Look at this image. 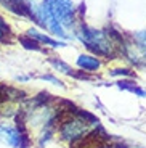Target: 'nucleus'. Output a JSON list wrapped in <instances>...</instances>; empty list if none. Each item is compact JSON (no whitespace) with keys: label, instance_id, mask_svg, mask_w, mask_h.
I'll use <instances>...</instances> for the list:
<instances>
[{"label":"nucleus","instance_id":"12","mask_svg":"<svg viewBox=\"0 0 146 148\" xmlns=\"http://www.w3.org/2000/svg\"><path fill=\"white\" fill-rule=\"evenodd\" d=\"M109 74H111V76H132V71L127 69V68H124V69L119 68V69H113Z\"/></svg>","mask_w":146,"mask_h":148},{"label":"nucleus","instance_id":"14","mask_svg":"<svg viewBox=\"0 0 146 148\" xmlns=\"http://www.w3.org/2000/svg\"><path fill=\"white\" fill-rule=\"evenodd\" d=\"M132 92H135L136 95H140V97H146V90L138 89V87H133V89H132Z\"/></svg>","mask_w":146,"mask_h":148},{"label":"nucleus","instance_id":"15","mask_svg":"<svg viewBox=\"0 0 146 148\" xmlns=\"http://www.w3.org/2000/svg\"><path fill=\"white\" fill-rule=\"evenodd\" d=\"M0 29H3V31H7V32H10V29H8V24L3 21V18L0 16Z\"/></svg>","mask_w":146,"mask_h":148},{"label":"nucleus","instance_id":"11","mask_svg":"<svg viewBox=\"0 0 146 148\" xmlns=\"http://www.w3.org/2000/svg\"><path fill=\"white\" fill-rule=\"evenodd\" d=\"M21 42H23V45H24L26 48H32V50H39V44H37L35 40H32V39H29V37L26 36V37H21Z\"/></svg>","mask_w":146,"mask_h":148},{"label":"nucleus","instance_id":"17","mask_svg":"<svg viewBox=\"0 0 146 148\" xmlns=\"http://www.w3.org/2000/svg\"><path fill=\"white\" fill-rule=\"evenodd\" d=\"M0 2L3 5H8V3H11V2H15V0H0Z\"/></svg>","mask_w":146,"mask_h":148},{"label":"nucleus","instance_id":"10","mask_svg":"<svg viewBox=\"0 0 146 148\" xmlns=\"http://www.w3.org/2000/svg\"><path fill=\"white\" fill-rule=\"evenodd\" d=\"M39 79H42V81H45V82H51L53 85H59V87H64V84H63V82L59 81L58 77H55L53 74H40V76H39Z\"/></svg>","mask_w":146,"mask_h":148},{"label":"nucleus","instance_id":"7","mask_svg":"<svg viewBox=\"0 0 146 148\" xmlns=\"http://www.w3.org/2000/svg\"><path fill=\"white\" fill-rule=\"evenodd\" d=\"M77 68L85 73H96L101 68V60L95 55H81L76 61Z\"/></svg>","mask_w":146,"mask_h":148},{"label":"nucleus","instance_id":"8","mask_svg":"<svg viewBox=\"0 0 146 148\" xmlns=\"http://www.w3.org/2000/svg\"><path fill=\"white\" fill-rule=\"evenodd\" d=\"M133 45L140 50V53L143 55L146 61V31H140V32H135L133 34Z\"/></svg>","mask_w":146,"mask_h":148},{"label":"nucleus","instance_id":"1","mask_svg":"<svg viewBox=\"0 0 146 148\" xmlns=\"http://www.w3.org/2000/svg\"><path fill=\"white\" fill-rule=\"evenodd\" d=\"M76 37H79V40L90 50L91 55L106 60H114L119 53H122L125 44L122 36L116 31H100L84 24L76 31Z\"/></svg>","mask_w":146,"mask_h":148},{"label":"nucleus","instance_id":"4","mask_svg":"<svg viewBox=\"0 0 146 148\" xmlns=\"http://www.w3.org/2000/svg\"><path fill=\"white\" fill-rule=\"evenodd\" d=\"M11 121H0V142L10 148H26L31 143L19 118Z\"/></svg>","mask_w":146,"mask_h":148},{"label":"nucleus","instance_id":"2","mask_svg":"<svg viewBox=\"0 0 146 148\" xmlns=\"http://www.w3.org/2000/svg\"><path fill=\"white\" fill-rule=\"evenodd\" d=\"M96 129H98V121L93 116L68 106L63 110L59 116L55 135H58V138L64 143L74 145Z\"/></svg>","mask_w":146,"mask_h":148},{"label":"nucleus","instance_id":"6","mask_svg":"<svg viewBox=\"0 0 146 148\" xmlns=\"http://www.w3.org/2000/svg\"><path fill=\"white\" fill-rule=\"evenodd\" d=\"M26 36L29 37V39H32V40H35L37 44L48 45V47H51V48L66 47V42H64V40H58V39H53V37L47 36V34H44V32H40V31L35 29V27H31V29L27 31V34H26Z\"/></svg>","mask_w":146,"mask_h":148},{"label":"nucleus","instance_id":"18","mask_svg":"<svg viewBox=\"0 0 146 148\" xmlns=\"http://www.w3.org/2000/svg\"><path fill=\"white\" fill-rule=\"evenodd\" d=\"M124 148H143V147H136V145H132V147H124Z\"/></svg>","mask_w":146,"mask_h":148},{"label":"nucleus","instance_id":"16","mask_svg":"<svg viewBox=\"0 0 146 148\" xmlns=\"http://www.w3.org/2000/svg\"><path fill=\"white\" fill-rule=\"evenodd\" d=\"M7 31H3V29H0V42H3L5 40V37H7Z\"/></svg>","mask_w":146,"mask_h":148},{"label":"nucleus","instance_id":"3","mask_svg":"<svg viewBox=\"0 0 146 148\" xmlns=\"http://www.w3.org/2000/svg\"><path fill=\"white\" fill-rule=\"evenodd\" d=\"M45 5L48 7L51 18L56 23H59L66 29V32L71 37H76V7L72 0H44Z\"/></svg>","mask_w":146,"mask_h":148},{"label":"nucleus","instance_id":"5","mask_svg":"<svg viewBox=\"0 0 146 148\" xmlns=\"http://www.w3.org/2000/svg\"><path fill=\"white\" fill-rule=\"evenodd\" d=\"M108 142H109L108 135L96 129L91 134H88L87 137H84L82 140L71 145V147L72 148H108Z\"/></svg>","mask_w":146,"mask_h":148},{"label":"nucleus","instance_id":"9","mask_svg":"<svg viewBox=\"0 0 146 148\" xmlns=\"http://www.w3.org/2000/svg\"><path fill=\"white\" fill-rule=\"evenodd\" d=\"M50 64H51L53 68H55L56 71H59V73L68 74V76H74L72 68H71L68 63H64L63 60H59V58H50Z\"/></svg>","mask_w":146,"mask_h":148},{"label":"nucleus","instance_id":"13","mask_svg":"<svg viewBox=\"0 0 146 148\" xmlns=\"http://www.w3.org/2000/svg\"><path fill=\"white\" fill-rule=\"evenodd\" d=\"M29 79H31V76H23V74H21V76H16L15 81L16 82H27Z\"/></svg>","mask_w":146,"mask_h":148}]
</instances>
